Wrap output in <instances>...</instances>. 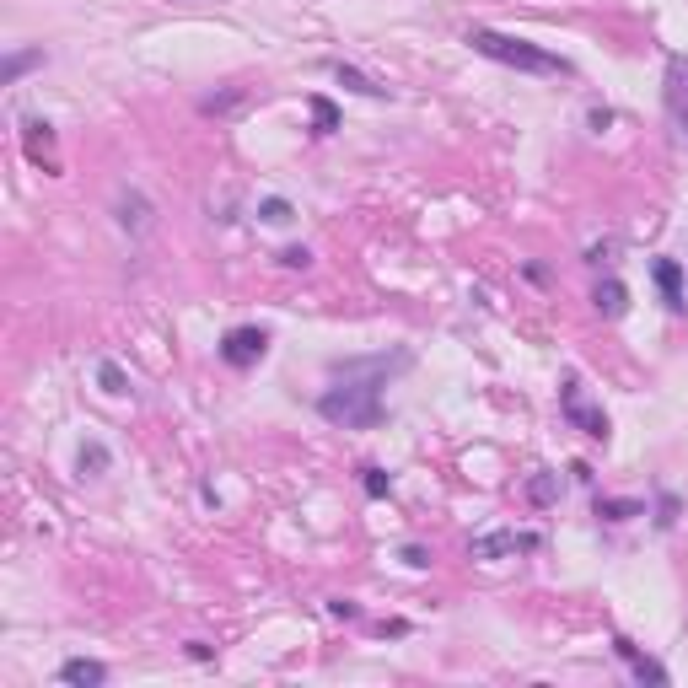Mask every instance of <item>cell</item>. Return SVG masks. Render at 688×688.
I'll use <instances>...</instances> for the list:
<instances>
[{
  "label": "cell",
  "mask_w": 688,
  "mask_h": 688,
  "mask_svg": "<svg viewBox=\"0 0 688 688\" xmlns=\"http://www.w3.org/2000/svg\"><path fill=\"white\" fill-rule=\"evenodd\" d=\"M592 307L602 312V318H624V312H629V291H624V280H613V275H602L597 280V291H592Z\"/></svg>",
  "instance_id": "7c38bea8"
},
{
  "label": "cell",
  "mask_w": 688,
  "mask_h": 688,
  "mask_svg": "<svg viewBox=\"0 0 688 688\" xmlns=\"http://www.w3.org/2000/svg\"><path fill=\"white\" fill-rule=\"evenodd\" d=\"M414 355L409 350H377V355H350V361H334L328 366V382L323 398H318V414L339 430H377L382 425V387L409 371Z\"/></svg>",
  "instance_id": "6da1fadb"
},
{
  "label": "cell",
  "mask_w": 688,
  "mask_h": 688,
  "mask_svg": "<svg viewBox=\"0 0 688 688\" xmlns=\"http://www.w3.org/2000/svg\"><path fill=\"white\" fill-rule=\"evenodd\" d=\"M651 280H656V291H662L667 312H683V307H688V291H683V264H678V258H651Z\"/></svg>",
  "instance_id": "52a82bcc"
},
{
  "label": "cell",
  "mask_w": 688,
  "mask_h": 688,
  "mask_svg": "<svg viewBox=\"0 0 688 688\" xmlns=\"http://www.w3.org/2000/svg\"><path fill=\"white\" fill-rule=\"evenodd\" d=\"M328 70H334V81L344 86V92H355V97H387V86H382V81H371L366 70H355V65H344V60H334Z\"/></svg>",
  "instance_id": "4fadbf2b"
},
{
  "label": "cell",
  "mask_w": 688,
  "mask_h": 688,
  "mask_svg": "<svg viewBox=\"0 0 688 688\" xmlns=\"http://www.w3.org/2000/svg\"><path fill=\"white\" fill-rule=\"evenodd\" d=\"M613 651L629 662V672H635V683H651V688H667V667L656 662V656H645L635 640H624V635H613Z\"/></svg>",
  "instance_id": "ba28073f"
},
{
  "label": "cell",
  "mask_w": 688,
  "mask_h": 688,
  "mask_svg": "<svg viewBox=\"0 0 688 688\" xmlns=\"http://www.w3.org/2000/svg\"><path fill=\"white\" fill-rule=\"evenodd\" d=\"M60 683H70V688H103L108 683V667L92 662V656H70V662H60Z\"/></svg>",
  "instance_id": "8fae6325"
},
{
  "label": "cell",
  "mask_w": 688,
  "mask_h": 688,
  "mask_svg": "<svg viewBox=\"0 0 688 688\" xmlns=\"http://www.w3.org/2000/svg\"><path fill=\"white\" fill-rule=\"evenodd\" d=\"M398 559H404L409 570H425V565H430V549H425V543H404V549H398Z\"/></svg>",
  "instance_id": "cb8c5ba5"
},
{
  "label": "cell",
  "mask_w": 688,
  "mask_h": 688,
  "mask_svg": "<svg viewBox=\"0 0 688 688\" xmlns=\"http://www.w3.org/2000/svg\"><path fill=\"white\" fill-rule=\"evenodd\" d=\"M237 103H242V86H226L221 97H205V103H199V108H205V113H232Z\"/></svg>",
  "instance_id": "603a6c76"
},
{
  "label": "cell",
  "mask_w": 688,
  "mask_h": 688,
  "mask_svg": "<svg viewBox=\"0 0 688 688\" xmlns=\"http://www.w3.org/2000/svg\"><path fill=\"white\" fill-rule=\"evenodd\" d=\"M377 635H393V640H404V635H409V624H404V619H382V624H377Z\"/></svg>",
  "instance_id": "4316f807"
},
{
  "label": "cell",
  "mask_w": 688,
  "mask_h": 688,
  "mask_svg": "<svg viewBox=\"0 0 688 688\" xmlns=\"http://www.w3.org/2000/svg\"><path fill=\"white\" fill-rule=\"evenodd\" d=\"M108 463H113V452L103 447V441H81V452H76V473H81V479H103Z\"/></svg>",
  "instance_id": "9a60e30c"
},
{
  "label": "cell",
  "mask_w": 688,
  "mask_h": 688,
  "mask_svg": "<svg viewBox=\"0 0 688 688\" xmlns=\"http://www.w3.org/2000/svg\"><path fill=\"white\" fill-rule=\"evenodd\" d=\"M559 414H565L570 430H581V436H592V441H608L613 436L608 414H602L597 404H586V387H581L576 371H565V382H559Z\"/></svg>",
  "instance_id": "3957f363"
},
{
  "label": "cell",
  "mask_w": 688,
  "mask_h": 688,
  "mask_svg": "<svg viewBox=\"0 0 688 688\" xmlns=\"http://www.w3.org/2000/svg\"><path fill=\"white\" fill-rule=\"evenodd\" d=\"M258 221H264V226H291L296 221V205H291V199H280V194H269V199H258Z\"/></svg>",
  "instance_id": "ac0fdd59"
},
{
  "label": "cell",
  "mask_w": 688,
  "mask_h": 688,
  "mask_svg": "<svg viewBox=\"0 0 688 688\" xmlns=\"http://www.w3.org/2000/svg\"><path fill=\"white\" fill-rule=\"evenodd\" d=\"M328 613L350 624V619H361V602H350V597H334V602H328Z\"/></svg>",
  "instance_id": "d4e9b609"
},
{
  "label": "cell",
  "mask_w": 688,
  "mask_h": 688,
  "mask_svg": "<svg viewBox=\"0 0 688 688\" xmlns=\"http://www.w3.org/2000/svg\"><path fill=\"white\" fill-rule=\"evenodd\" d=\"M113 210H119V215H113V221H119L129 237H140V232H146V226H151V199L140 194V189L119 194V205H113Z\"/></svg>",
  "instance_id": "30bf717a"
},
{
  "label": "cell",
  "mask_w": 688,
  "mask_h": 688,
  "mask_svg": "<svg viewBox=\"0 0 688 688\" xmlns=\"http://www.w3.org/2000/svg\"><path fill=\"white\" fill-rule=\"evenodd\" d=\"M597 516L602 522H635V516H651V511L635 495H597Z\"/></svg>",
  "instance_id": "5bb4252c"
},
{
  "label": "cell",
  "mask_w": 688,
  "mask_h": 688,
  "mask_svg": "<svg viewBox=\"0 0 688 688\" xmlns=\"http://www.w3.org/2000/svg\"><path fill=\"white\" fill-rule=\"evenodd\" d=\"M361 490H366L371 500H387V495H393V479H387V468L366 463V468H361Z\"/></svg>",
  "instance_id": "7402d4cb"
},
{
  "label": "cell",
  "mask_w": 688,
  "mask_h": 688,
  "mask_svg": "<svg viewBox=\"0 0 688 688\" xmlns=\"http://www.w3.org/2000/svg\"><path fill=\"white\" fill-rule=\"evenodd\" d=\"M543 533H516V527H495V533H479L468 543L473 559H511V554H538Z\"/></svg>",
  "instance_id": "5b68a950"
},
{
  "label": "cell",
  "mask_w": 688,
  "mask_h": 688,
  "mask_svg": "<svg viewBox=\"0 0 688 688\" xmlns=\"http://www.w3.org/2000/svg\"><path fill=\"white\" fill-rule=\"evenodd\" d=\"M586 119H592V129H608V124H613V113H608V108H592Z\"/></svg>",
  "instance_id": "f1b7e54d"
},
{
  "label": "cell",
  "mask_w": 688,
  "mask_h": 688,
  "mask_svg": "<svg viewBox=\"0 0 688 688\" xmlns=\"http://www.w3.org/2000/svg\"><path fill=\"white\" fill-rule=\"evenodd\" d=\"M307 108H312V135H318V140L339 129V108L328 103V97H307Z\"/></svg>",
  "instance_id": "ffe728a7"
},
{
  "label": "cell",
  "mask_w": 688,
  "mask_h": 688,
  "mask_svg": "<svg viewBox=\"0 0 688 688\" xmlns=\"http://www.w3.org/2000/svg\"><path fill=\"white\" fill-rule=\"evenodd\" d=\"M662 97H667V119H672V129H678V140L688 146V54H672V60H667Z\"/></svg>",
  "instance_id": "8992f818"
},
{
  "label": "cell",
  "mask_w": 688,
  "mask_h": 688,
  "mask_svg": "<svg viewBox=\"0 0 688 688\" xmlns=\"http://www.w3.org/2000/svg\"><path fill=\"white\" fill-rule=\"evenodd\" d=\"M215 355H221L232 371H253L258 361L269 355V328H258V323H237V328H226L221 344H215Z\"/></svg>",
  "instance_id": "277c9868"
},
{
  "label": "cell",
  "mask_w": 688,
  "mask_h": 688,
  "mask_svg": "<svg viewBox=\"0 0 688 688\" xmlns=\"http://www.w3.org/2000/svg\"><path fill=\"white\" fill-rule=\"evenodd\" d=\"M678 511H683V500H678V495H672V490H656L651 527H656V533H672V527H678Z\"/></svg>",
  "instance_id": "e0dca14e"
},
{
  "label": "cell",
  "mask_w": 688,
  "mask_h": 688,
  "mask_svg": "<svg viewBox=\"0 0 688 688\" xmlns=\"http://www.w3.org/2000/svg\"><path fill=\"white\" fill-rule=\"evenodd\" d=\"M38 65H43V49H17V54L6 60V70H0V81H6V86H17V81L27 76V70H38Z\"/></svg>",
  "instance_id": "d6986e66"
},
{
  "label": "cell",
  "mask_w": 688,
  "mask_h": 688,
  "mask_svg": "<svg viewBox=\"0 0 688 688\" xmlns=\"http://www.w3.org/2000/svg\"><path fill=\"white\" fill-rule=\"evenodd\" d=\"M559 490H565V484H559V473H554V468H538L533 479H527V500H533V506H554Z\"/></svg>",
  "instance_id": "2e32d148"
},
{
  "label": "cell",
  "mask_w": 688,
  "mask_h": 688,
  "mask_svg": "<svg viewBox=\"0 0 688 688\" xmlns=\"http://www.w3.org/2000/svg\"><path fill=\"white\" fill-rule=\"evenodd\" d=\"M22 146H27V156H33L43 172L60 167V162H54V124H49V119H27V124H22Z\"/></svg>",
  "instance_id": "9c48e42d"
},
{
  "label": "cell",
  "mask_w": 688,
  "mask_h": 688,
  "mask_svg": "<svg viewBox=\"0 0 688 688\" xmlns=\"http://www.w3.org/2000/svg\"><path fill=\"white\" fill-rule=\"evenodd\" d=\"M280 264H285V269H307V264H312V253H307V248H285V253H280Z\"/></svg>",
  "instance_id": "484cf974"
},
{
  "label": "cell",
  "mask_w": 688,
  "mask_h": 688,
  "mask_svg": "<svg viewBox=\"0 0 688 688\" xmlns=\"http://www.w3.org/2000/svg\"><path fill=\"white\" fill-rule=\"evenodd\" d=\"M97 387H103L108 398H124V393H129L124 366H119V361H97Z\"/></svg>",
  "instance_id": "44dd1931"
},
{
  "label": "cell",
  "mask_w": 688,
  "mask_h": 688,
  "mask_svg": "<svg viewBox=\"0 0 688 688\" xmlns=\"http://www.w3.org/2000/svg\"><path fill=\"white\" fill-rule=\"evenodd\" d=\"M468 43H473V54H484L495 65H511V70H527V76H576V65L565 54H549L527 38L495 33V27H468Z\"/></svg>",
  "instance_id": "7a4b0ae2"
},
{
  "label": "cell",
  "mask_w": 688,
  "mask_h": 688,
  "mask_svg": "<svg viewBox=\"0 0 688 688\" xmlns=\"http://www.w3.org/2000/svg\"><path fill=\"white\" fill-rule=\"evenodd\" d=\"M210 656H215V651H210L205 640H189V662H210Z\"/></svg>",
  "instance_id": "83f0119b"
}]
</instances>
